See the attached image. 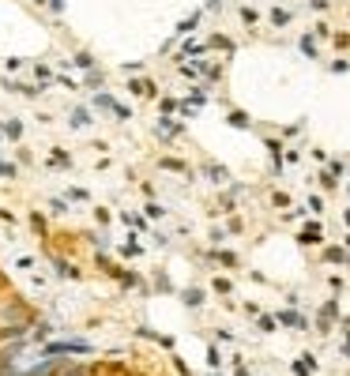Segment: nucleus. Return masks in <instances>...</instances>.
<instances>
[{
	"label": "nucleus",
	"instance_id": "obj_1",
	"mask_svg": "<svg viewBox=\"0 0 350 376\" xmlns=\"http://www.w3.org/2000/svg\"><path fill=\"white\" fill-rule=\"evenodd\" d=\"M94 346L87 342V339H75V342H45L42 346V354L45 358H64V354H91Z\"/></svg>",
	"mask_w": 350,
	"mask_h": 376
},
{
	"label": "nucleus",
	"instance_id": "obj_2",
	"mask_svg": "<svg viewBox=\"0 0 350 376\" xmlns=\"http://www.w3.org/2000/svg\"><path fill=\"white\" fill-rule=\"evenodd\" d=\"M53 271L57 275H61V278H68V282H79V267H75V264H68V259H61V256H53Z\"/></svg>",
	"mask_w": 350,
	"mask_h": 376
},
{
	"label": "nucleus",
	"instance_id": "obj_3",
	"mask_svg": "<svg viewBox=\"0 0 350 376\" xmlns=\"http://www.w3.org/2000/svg\"><path fill=\"white\" fill-rule=\"evenodd\" d=\"M72 166V154H68L64 147H53V154H49V169H68Z\"/></svg>",
	"mask_w": 350,
	"mask_h": 376
},
{
	"label": "nucleus",
	"instance_id": "obj_4",
	"mask_svg": "<svg viewBox=\"0 0 350 376\" xmlns=\"http://www.w3.org/2000/svg\"><path fill=\"white\" fill-rule=\"evenodd\" d=\"M316 372V361H313V354H301V358L294 361V376H313Z\"/></svg>",
	"mask_w": 350,
	"mask_h": 376
},
{
	"label": "nucleus",
	"instance_id": "obj_5",
	"mask_svg": "<svg viewBox=\"0 0 350 376\" xmlns=\"http://www.w3.org/2000/svg\"><path fill=\"white\" fill-rule=\"evenodd\" d=\"M132 94H140V98H154V83L151 79H132Z\"/></svg>",
	"mask_w": 350,
	"mask_h": 376
},
{
	"label": "nucleus",
	"instance_id": "obj_6",
	"mask_svg": "<svg viewBox=\"0 0 350 376\" xmlns=\"http://www.w3.org/2000/svg\"><path fill=\"white\" fill-rule=\"evenodd\" d=\"M158 136H162V139L181 136V124H173V121H166V117H162V121H158Z\"/></svg>",
	"mask_w": 350,
	"mask_h": 376
},
{
	"label": "nucleus",
	"instance_id": "obj_7",
	"mask_svg": "<svg viewBox=\"0 0 350 376\" xmlns=\"http://www.w3.org/2000/svg\"><path fill=\"white\" fill-rule=\"evenodd\" d=\"M117 278H121L124 290H136V286H143V278L136 275V271H117Z\"/></svg>",
	"mask_w": 350,
	"mask_h": 376
},
{
	"label": "nucleus",
	"instance_id": "obj_8",
	"mask_svg": "<svg viewBox=\"0 0 350 376\" xmlns=\"http://www.w3.org/2000/svg\"><path fill=\"white\" fill-rule=\"evenodd\" d=\"M181 297H184V305H189V308H200L203 305V290H184Z\"/></svg>",
	"mask_w": 350,
	"mask_h": 376
},
{
	"label": "nucleus",
	"instance_id": "obj_9",
	"mask_svg": "<svg viewBox=\"0 0 350 376\" xmlns=\"http://www.w3.org/2000/svg\"><path fill=\"white\" fill-rule=\"evenodd\" d=\"M279 320H283V324H290V327H305V320H301L298 312H290V308H283V312H279Z\"/></svg>",
	"mask_w": 350,
	"mask_h": 376
},
{
	"label": "nucleus",
	"instance_id": "obj_10",
	"mask_svg": "<svg viewBox=\"0 0 350 376\" xmlns=\"http://www.w3.org/2000/svg\"><path fill=\"white\" fill-rule=\"evenodd\" d=\"M4 136H8V139H19V136H23V124H19V121H8V124H4Z\"/></svg>",
	"mask_w": 350,
	"mask_h": 376
},
{
	"label": "nucleus",
	"instance_id": "obj_11",
	"mask_svg": "<svg viewBox=\"0 0 350 376\" xmlns=\"http://www.w3.org/2000/svg\"><path fill=\"white\" fill-rule=\"evenodd\" d=\"M140 252H143V248H140V241H128V245L121 248V256H124V259H136Z\"/></svg>",
	"mask_w": 350,
	"mask_h": 376
},
{
	"label": "nucleus",
	"instance_id": "obj_12",
	"mask_svg": "<svg viewBox=\"0 0 350 376\" xmlns=\"http://www.w3.org/2000/svg\"><path fill=\"white\" fill-rule=\"evenodd\" d=\"M72 124H75V128H87V124H91V113H87V109H75V113H72Z\"/></svg>",
	"mask_w": 350,
	"mask_h": 376
},
{
	"label": "nucleus",
	"instance_id": "obj_13",
	"mask_svg": "<svg viewBox=\"0 0 350 376\" xmlns=\"http://www.w3.org/2000/svg\"><path fill=\"white\" fill-rule=\"evenodd\" d=\"M121 222H124V226H132V229H147V222H143L140 215H121Z\"/></svg>",
	"mask_w": 350,
	"mask_h": 376
},
{
	"label": "nucleus",
	"instance_id": "obj_14",
	"mask_svg": "<svg viewBox=\"0 0 350 376\" xmlns=\"http://www.w3.org/2000/svg\"><path fill=\"white\" fill-rule=\"evenodd\" d=\"M94 218H98L102 226H110V222H113V218H110V211H105V207H98V211H94Z\"/></svg>",
	"mask_w": 350,
	"mask_h": 376
},
{
	"label": "nucleus",
	"instance_id": "obj_15",
	"mask_svg": "<svg viewBox=\"0 0 350 376\" xmlns=\"http://www.w3.org/2000/svg\"><path fill=\"white\" fill-rule=\"evenodd\" d=\"M31 226H34V234H45V215H34Z\"/></svg>",
	"mask_w": 350,
	"mask_h": 376
},
{
	"label": "nucleus",
	"instance_id": "obj_16",
	"mask_svg": "<svg viewBox=\"0 0 350 376\" xmlns=\"http://www.w3.org/2000/svg\"><path fill=\"white\" fill-rule=\"evenodd\" d=\"M0 177H15V166H8L4 158H0Z\"/></svg>",
	"mask_w": 350,
	"mask_h": 376
},
{
	"label": "nucleus",
	"instance_id": "obj_17",
	"mask_svg": "<svg viewBox=\"0 0 350 376\" xmlns=\"http://www.w3.org/2000/svg\"><path fill=\"white\" fill-rule=\"evenodd\" d=\"M162 166H166V169H177V173H184V162H173V158H166Z\"/></svg>",
	"mask_w": 350,
	"mask_h": 376
}]
</instances>
